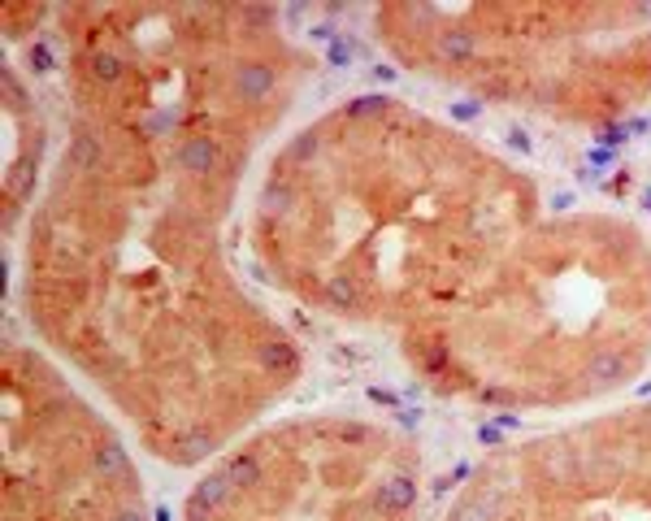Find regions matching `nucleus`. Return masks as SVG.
Segmentation results:
<instances>
[{"mask_svg":"<svg viewBox=\"0 0 651 521\" xmlns=\"http://www.w3.org/2000/svg\"><path fill=\"white\" fill-rule=\"evenodd\" d=\"M57 22L70 144L27 235V304L152 456L195 465L300 365L222 244L239 170L283 109L274 13L127 4Z\"/></svg>","mask_w":651,"mask_h":521,"instance_id":"f257e3e1","label":"nucleus"},{"mask_svg":"<svg viewBox=\"0 0 651 521\" xmlns=\"http://www.w3.org/2000/svg\"><path fill=\"white\" fill-rule=\"evenodd\" d=\"M4 521H152L118 434L31 348L4 357Z\"/></svg>","mask_w":651,"mask_h":521,"instance_id":"f03ea898","label":"nucleus"}]
</instances>
